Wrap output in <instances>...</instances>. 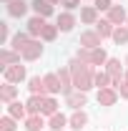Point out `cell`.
<instances>
[{"mask_svg":"<svg viewBox=\"0 0 128 131\" xmlns=\"http://www.w3.org/2000/svg\"><path fill=\"white\" fill-rule=\"evenodd\" d=\"M68 66H70V73H73V86H75V91H83V93H88L91 88H96V83H93L96 68H93V66L80 63L78 58L68 61Z\"/></svg>","mask_w":128,"mask_h":131,"instance_id":"1","label":"cell"},{"mask_svg":"<svg viewBox=\"0 0 128 131\" xmlns=\"http://www.w3.org/2000/svg\"><path fill=\"white\" fill-rule=\"evenodd\" d=\"M3 78L8 83H23V81H28V71H25L23 63L8 66V68H3Z\"/></svg>","mask_w":128,"mask_h":131,"instance_id":"2","label":"cell"},{"mask_svg":"<svg viewBox=\"0 0 128 131\" xmlns=\"http://www.w3.org/2000/svg\"><path fill=\"white\" fill-rule=\"evenodd\" d=\"M23 61H28V63H33V61H38L40 56H43V43H40V38H33L30 43L23 48Z\"/></svg>","mask_w":128,"mask_h":131,"instance_id":"3","label":"cell"},{"mask_svg":"<svg viewBox=\"0 0 128 131\" xmlns=\"http://www.w3.org/2000/svg\"><path fill=\"white\" fill-rule=\"evenodd\" d=\"M118 98H121V93H118L113 86H108V88H98V93H96V101L100 103V106H116Z\"/></svg>","mask_w":128,"mask_h":131,"instance_id":"4","label":"cell"},{"mask_svg":"<svg viewBox=\"0 0 128 131\" xmlns=\"http://www.w3.org/2000/svg\"><path fill=\"white\" fill-rule=\"evenodd\" d=\"M78 46H83V48H100V46H103V38H100V33H98L96 28H93V30H83Z\"/></svg>","mask_w":128,"mask_h":131,"instance_id":"5","label":"cell"},{"mask_svg":"<svg viewBox=\"0 0 128 131\" xmlns=\"http://www.w3.org/2000/svg\"><path fill=\"white\" fill-rule=\"evenodd\" d=\"M75 15L70 13V10H63V13H58V18H55V25H58V30L60 33H70L73 28H75Z\"/></svg>","mask_w":128,"mask_h":131,"instance_id":"6","label":"cell"},{"mask_svg":"<svg viewBox=\"0 0 128 131\" xmlns=\"http://www.w3.org/2000/svg\"><path fill=\"white\" fill-rule=\"evenodd\" d=\"M5 10H8L10 18H23L30 10V3H28V0H10V3L5 5Z\"/></svg>","mask_w":128,"mask_h":131,"instance_id":"7","label":"cell"},{"mask_svg":"<svg viewBox=\"0 0 128 131\" xmlns=\"http://www.w3.org/2000/svg\"><path fill=\"white\" fill-rule=\"evenodd\" d=\"M45 25H48V18H40V15H33L28 20V28L25 30L30 33V38H40L43 30H45Z\"/></svg>","mask_w":128,"mask_h":131,"instance_id":"8","label":"cell"},{"mask_svg":"<svg viewBox=\"0 0 128 131\" xmlns=\"http://www.w3.org/2000/svg\"><path fill=\"white\" fill-rule=\"evenodd\" d=\"M23 61V56L18 53V50H13V48H5L0 50V68H8V66H15V63H20Z\"/></svg>","mask_w":128,"mask_h":131,"instance_id":"9","label":"cell"},{"mask_svg":"<svg viewBox=\"0 0 128 131\" xmlns=\"http://www.w3.org/2000/svg\"><path fill=\"white\" fill-rule=\"evenodd\" d=\"M58 78L63 83V96H68L70 91H75V86H73V73H70V66H60L58 68Z\"/></svg>","mask_w":128,"mask_h":131,"instance_id":"10","label":"cell"},{"mask_svg":"<svg viewBox=\"0 0 128 131\" xmlns=\"http://www.w3.org/2000/svg\"><path fill=\"white\" fill-rule=\"evenodd\" d=\"M65 103H68L73 111H80V108L88 103V93H83V91H70V93L65 96Z\"/></svg>","mask_w":128,"mask_h":131,"instance_id":"11","label":"cell"},{"mask_svg":"<svg viewBox=\"0 0 128 131\" xmlns=\"http://www.w3.org/2000/svg\"><path fill=\"white\" fill-rule=\"evenodd\" d=\"M85 124H88V114L83 108L80 111H73V114L68 116V129H73V131H83Z\"/></svg>","mask_w":128,"mask_h":131,"instance_id":"12","label":"cell"},{"mask_svg":"<svg viewBox=\"0 0 128 131\" xmlns=\"http://www.w3.org/2000/svg\"><path fill=\"white\" fill-rule=\"evenodd\" d=\"M23 126H25V131H43L45 126H48V121H45L43 114H30L25 121H23Z\"/></svg>","mask_w":128,"mask_h":131,"instance_id":"13","label":"cell"},{"mask_svg":"<svg viewBox=\"0 0 128 131\" xmlns=\"http://www.w3.org/2000/svg\"><path fill=\"white\" fill-rule=\"evenodd\" d=\"M43 81H45V91H48V96L63 93V83H60V78H58V73H45Z\"/></svg>","mask_w":128,"mask_h":131,"instance_id":"14","label":"cell"},{"mask_svg":"<svg viewBox=\"0 0 128 131\" xmlns=\"http://www.w3.org/2000/svg\"><path fill=\"white\" fill-rule=\"evenodd\" d=\"M30 10L40 18H50L53 15V3L50 0H30Z\"/></svg>","mask_w":128,"mask_h":131,"instance_id":"15","label":"cell"},{"mask_svg":"<svg viewBox=\"0 0 128 131\" xmlns=\"http://www.w3.org/2000/svg\"><path fill=\"white\" fill-rule=\"evenodd\" d=\"M106 18L111 20L113 25H126V23H128V13H126V8H123V5H113Z\"/></svg>","mask_w":128,"mask_h":131,"instance_id":"16","label":"cell"},{"mask_svg":"<svg viewBox=\"0 0 128 131\" xmlns=\"http://www.w3.org/2000/svg\"><path fill=\"white\" fill-rule=\"evenodd\" d=\"M28 91H30V96H48L45 81H43L40 76H30V78H28Z\"/></svg>","mask_w":128,"mask_h":131,"instance_id":"17","label":"cell"},{"mask_svg":"<svg viewBox=\"0 0 128 131\" xmlns=\"http://www.w3.org/2000/svg\"><path fill=\"white\" fill-rule=\"evenodd\" d=\"M15 96H18V86H15V83H8V81H5L3 86H0V101H3L5 106H8V103H13Z\"/></svg>","mask_w":128,"mask_h":131,"instance_id":"18","label":"cell"},{"mask_svg":"<svg viewBox=\"0 0 128 131\" xmlns=\"http://www.w3.org/2000/svg\"><path fill=\"white\" fill-rule=\"evenodd\" d=\"M80 20H83L85 25H96L98 20H100V18H98V8L96 5H83V8H80Z\"/></svg>","mask_w":128,"mask_h":131,"instance_id":"19","label":"cell"},{"mask_svg":"<svg viewBox=\"0 0 128 131\" xmlns=\"http://www.w3.org/2000/svg\"><path fill=\"white\" fill-rule=\"evenodd\" d=\"M33 38H30V33L25 30V33H15V35H13V40H10V46H8V48H13V50H18V53H23V48H25V46H28V43H30Z\"/></svg>","mask_w":128,"mask_h":131,"instance_id":"20","label":"cell"},{"mask_svg":"<svg viewBox=\"0 0 128 131\" xmlns=\"http://www.w3.org/2000/svg\"><path fill=\"white\" fill-rule=\"evenodd\" d=\"M103 71H106L111 78H123V76H126V71H123V66H121L118 58H108V63H106Z\"/></svg>","mask_w":128,"mask_h":131,"instance_id":"21","label":"cell"},{"mask_svg":"<svg viewBox=\"0 0 128 131\" xmlns=\"http://www.w3.org/2000/svg\"><path fill=\"white\" fill-rule=\"evenodd\" d=\"M8 114L13 118H18V121H25L28 118V108H25L23 101H13V103H8Z\"/></svg>","mask_w":128,"mask_h":131,"instance_id":"22","label":"cell"},{"mask_svg":"<svg viewBox=\"0 0 128 131\" xmlns=\"http://www.w3.org/2000/svg\"><path fill=\"white\" fill-rule=\"evenodd\" d=\"M65 126H68V116L60 114V111H58V114H53V116L48 118V129H50V131H65Z\"/></svg>","mask_w":128,"mask_h":131,"instance_id":"23","label":"cell"},{"mask_svg":"<svg viewBox=\"0 0 128 131\" xmlns=\"http://www.w3.org/2000/svg\"><path fill=\"white\" fill-rule=\"evenodd\" d=\"M96 30L100 33V38L106 40V38H113V30H116V25H113L108 18H100V20L96 23Z\"/></svg>","mask_w":128,"mask_h":131,"instance_id":"24","label":"cell"},{"mask_svg":"<svg viewBox=\"0 0 128 131\" xmlns=\"http://www.w3.org/2000/svg\"><path fill=\"white\" fill-rule=\"evenodd\" d=\"M108 58H111V56L106 53V48H103V46H100V48H93V53H91V66H93V68L106 66V63H108Z\"/></svg>","mask_w":128,"mask_h":131,"instance_id":"25","label":"cell"},{"mask_svg":"<svg viewBox=\"0 0 128 131\" xmlns=\"http://www.w3.org/2000/svg\"><path fill=\"white\" fill-rule=\"evenodd\" d=\"M43 103H45V96H30L28 101H25L28 116H30V114H40V111H43Z\"/></svg>","mask_w":128,"mask_h":131,"instance_id":"26","label":"cell"},{"mask_svg":"<svg viewBox=\"0 0 128 131\" xmlns=\"http://www.w3.org/2000/svg\"><path fill=\"white\" fill-rule=\"evenodd\" d=\"M113 43H118V46H126L128 43V25H116V30H113Z\"/></svg>","mask_w":128,"mask_h":131,"instance_id":"27","label":"cell"},{"mask_svg":"<svg viewBox=\"0 0 128 131\" xmlns=\"http://www.w3.org/2000/svg\"><path fill=\"white\" fill-rule=\"evenodd\" d=\"M40 114L45 116V118H50L53 114H58V101L53 96H45V103H43V111H40Z\"/></svg>","mask_w":128,"mask_h":131,"instance_id":"28","label":"cell"},{"mask_svg":"<svg viewBox=\"0 0 128 131\" xmlns=\"http://www.w3.org/2000/svg\"><path fill=\"white\" fill-rule=\"evenodd\" d=\"M93 83H96V88H108L113 83V78L106 73V71H96V76H93Z\"/></svg>","mask_w":128,"mask_h":131,"instance_id":"29","label":"cell"},{"mask_svg":"<svg viewBox=\"0 0 128 131\" xmlns=\"http://www.w3.org/2000/svg\"><path fill=\"white\" fill-rule=\"evenodd\" d=\"M15 129H18V118H13L10 114L0 118V131H15Z\"/></svg>","mask_w":128,"mask_h":131,"instance_id":"30","label":"cell"},{"mask_svg":"<svg viewBox=\"0 0 128 131\" xmlns=\"http://www.w3.org/2000/svg\"><path fill=\"white\" fill-rule=\"evenodd\" d=\"M58 25H45V30H43V35H40V40H45V43H50V40H55V38H58Z\"/></svg>","mask_w":128,"mask_h":131,"instance_id":"31","label":"cell"},{"mask_svg":"<svg viewBox=\"0 0 128 131\" xmlns=\"http://www.w3.org/2000/svg\"><path fill=\"white\" fill-rule=\"evenodd\" d=\"M91 53H93V48H83V46H80V48L75 50V58H78L80 63H88V66H91Z\"/></svg>","mask_w":128,"mask_h":131,"instance_id":"32","label":"cell"},{"mask_svg":"<svg viewBox=\"0 0 128 131\" xmlns=\"http://www.w3.org/2000/svg\"><path fill=\"white\" fill-rule=\"evenodd\" d=\"M0 30H3V46H10V40H13L10 25H8V23H0Z\"/></svg>","mask_w":128,"mask_h":131,"instance_id":"33","label":"cell"},{"mask_svg":"<svg viewBox=\"0 0 128 131\" xmlns=\"http://www.w3.org/2000/svg\"><path fill=\"white\" fill-rule=\"evenodd\" d=\"M93 5L98 8V13H108V10L113 8V3H111V0H93Z\"/></svg>","mask_w":128,"mask_h":131,"instance_id":"34","label":"cell"},{"mask_svg":"<svg viewBox=\"0 0 128 131\" xmlns=\"http://www.w3.org/2000/svg\"><path fill=\"white\" fill-rule=\"evenodd\" d=\"M60 5H63L65 10H70V13H73V10H75V8H80V0H63V3H60Z\"/></svg>","mask_w":128,"mask_h":131,"instance_id":"35","label":"cell"},{"mask_svg":"<svg viewBox=\"0 0 128 131\" xmlns=\"http://www.w3.org/2000/svg\"><path fill=\"white\" fill-rule=\"evenodd\" d=\"M116 91L121 93V98H126V101H128V81H126V78H123V83H121V86H118Z\"/></svg>","mask_w":128,"mask_h":131,"instance_id":"36","label":"cell"},{"mask_svg":"<svg viewBox=\"0 0 128 131\" xmlns=\"http://www.w3.org/2000/svg\"><path fill=\"white\" fill-rule=\"evenodd\" d=\"M50 3H53V5H55V3H63V0H50Z\"/></svg>","mask_w":128,"mask_h":131,"instance_id":"37","label":"cell"},{"mask_svg":"<svg viewBox=\"0 0 128 131\" xmlns=\"http://www.w3.org/2000/svg\"><path fill=\"white\" fill-rule=\"evenodd\" d=\"M123 78H126V81H128V68H126V76H123Z\"/></svg>","mask_w":128,"mask_h":131,"instance_id":"38","label":"cell"},{"mask_svg":"<svg viewBox=\"0 0 128 131\" xmlns=\"http://www.w3.org/2000/svg\"><path fill=\"white\" fill-rule=\"evenodd\" d=\"M126 66H128V56H126Z\"/></svg>","mask_w":128,"mask_h":131,"instance_id":"39","label":"cell"},{"mask_svg":"<svg viewBox=\"0 0 128 131\" xmlns=\"http://www.w3.org/2000/svg\"><path fill=\"white\" fill-rule=\"evenodd\" d=\"M3 3H10V0H3Z\"/></svg>","mask_w":128,"mask_h":131,"instance_id":"40","label":"cell"},{"mask_svg":"<svg viewBox=\"0 0 128 131\" xmlns=\"http://www.w3.org/2000/svg\"><path fill=\"white\" fill-rule=\"evenodd\" d=\"M126 25H128V23H126Z\"/></svg>","mask_w":128,"mask_h":131,"instance_id":"41","label":"cell"}]
</instances>
